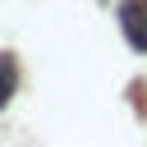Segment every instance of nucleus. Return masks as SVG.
<instances>
[{"instance_id": "f257e3e1", "label": "nucleus", "mask_w": 147, "mask_h": 147, "mask_svg": "<svg viewBox=\"0 0 147 147\" xmlns=\"http://www.w3.org/2000/svg\"><path fill=\"white\" fill-rule=\"evenodd\" d=\"M119 23H124L129 46L147 55V0H124L119 5Z\"/></svg>"}, {"instance_id": "f03ea898", "label": "nucleus", "mask_w": 147, "mask_h": 147, "mask_svg": "<svg viewBox=\"0 0 147 147\" xmlns=\"http://www.w3.org/2000/svg\"><path fill=\"white\" fill-rule=\"evenodd\" d=\"M14 87H18V64H14L9 55H0V110L9 106V96H14Z\"/></svg>"}]
</instances>
